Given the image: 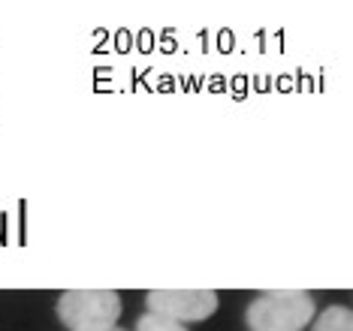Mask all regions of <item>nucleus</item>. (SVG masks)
Masks as SVG:
<instances>
[{
	"mask_svg": "<svg viewBox=\"0 0 353 331\" xmlns=\"http://www.w3.org/2000/svg\"><path fill=\"white\" fill-rule=\"evenodd\" d=\"M136 331H188V325L163 319V317H154V313H142V317L136 319Z\"/></svg>",
	"mask_w": 353,
	"mask_h": 331,
	"instance_id": "39448f33",
	"label": "nucleus"
},
{
	"mask_svg": "<svg viewBox=\"0 0 353 331\" xmlns=\"http://www.w3.org/2000/svg\"><path fill=\"white\" fill-rule=\"evenodd\" d=\"M145 308L154 317L172 322H203L218 310L214 289H151L145 292Z\"/></svg>",
	"mask_w": 353,
	"mask_h": 331,
	"instance_id": "7ed1b4c3",
	"label": "nucleus"
},
{
	"mask_svg": "<svg viewBox=\"0 0 353 331\" xmlns=\"http://www.w3.org/2000/svg\"><path fill=\"white\" fill-rule=\"evenodd\" d=\"M314 319V298L302 289H266L248 304L251 331H305Z\"/></svg>",
	"mask_w": 353,
	"mask_h": 331,
	"instance_id": "f257e3e1",
	"label": "nucleus"
},
{
	"mask_svg": "<svg viewBox=\"0 0 353 331\" xmlns=\"http://www.w3.org/2000/svg\"><path fill=\"white\" fill-rule=\"evenodd\" d=\"M311 331H353V313H350V308H339V304L326 308L317 317L314 325H311Z\"/></svg>",
	"mask_w": 353,
	"mask_h": 331,
	"instance_id": "20e7f679",
	"label": "nucleus"
},
{
	"mask_svg": "<svg viewBox=\"0 0 353 331\" xmlns=\"http://www.w3.org/2000/svg\"><path fill=\"white\" fill-rule=\"evenodd\" d=\"M103 331H124V328H118V325H112V328H103Z\"/></svg>",
	"mask_w": 353,
	"mask_h": 331,
	"instance_id": "423d86ee",
	"label": "nucleus"
},
{
	"mask_svg": "<svg viewBox=\"0 0 353 331\" xmlns=\"http://www.w3.org/2000/svg\"><path fill=\"white\" fill-rule=\"evenodd\" d=\"M58 317L70 331H103L121 317V295L112 289H67L58 298Z\"/></svg>",
	"mask_w": 353,
	"mask_h": 331,
	"instance_id": "f03ea898",
	"label": "nucleus"
}]
</instances>
